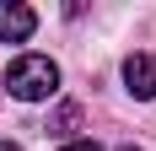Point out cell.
Instances as JSON below:
<instances>
[{"mask_svg": "<svg viewBox=\"0 0 156 151\" xmlns=\"http://www.w3.org/2000/svg\"><path fill=\"white\" fill-rule=\"evenodd\" d=\"M0 87L11 92L16 103H48V97H59V65L48 54H16L5 65V81Z\"/></svg>", "mask_w": 156, "mask_h": 151, "instance_id": "6da1fadb", "label": "cell"}, {"mask_svg": "<svg viewBox=\"0 0 156 151\" xmlns=\"http://www.w3.org/2000/svg\"><path fill=\"white\" fill-rule=\"evenodd\" d=\"M38 32V11L22 0H0V43H27Z\"/></svg>", "mask_w": 156, "mask_h": 151, "instance_id": "7a4b0ae2", "label": "cell"}, {"mask_svg": "<svg viewBox=\"0 0 156 151\" xmlns=\"http://www.w3.org/2000/svg\"><path fill=\"white\" fill-rule=\"evenodd\" d=\"M124 87L135 92L140 103L156 97V60H151V54H129V60H124Z\"/></svg>", "mask_w": 156, "mask_h": 151, "instance_id": "3957f363", "label": "cell"}, {"mask_svg": "<svg viewBox=\"0 0 156 151\" xmlns=\"http://www.w3.org/2000/svg\"><path fill=\"white\" fill-rule=\"evenodd\" d=\"M43 130H48V135H70V130H81V108H76V103H59L54 119H48Z\"/></svg>", "mask_w": 156, "mask_h": 151, "instance_id": "277c9868", "label": "cell"}, {"mask_svg": "<svg viewBox=\"0 0 156 151\" xmlns=\"http://www.w3.org/2000/svg\"><path fill=\"white\" fill-rule=\"evenodd\" d=\"M59 151H102V146H97V140H65Z\"/></svg>", "mask_w": 156, "mask_h": 151, "instance_id": "5b68a950", "label": "cell"}, {"mask_svg": "<svg viewBox=\"0 0 156 151\" xmlns=\"http://www.w3.org/2000/svg\"><path fill=\"white\" fill-rule=\"evenodd\" d=\"M0 151H22V146H16V140H0Z\"/></svg>", "mask_w": 156, "mask_h": 151, "instance_id": "8992f818", "label": "cell"}, {"mask_svg": "<svg viewBox=\"0 0 156 151\" xmlns=\"http://www.w3.org/2000/svg\"><path fill=\"white\" fill-rule=\"evenodd\" d=\"M119 151H140V146H119Z\"/></svg>", "mask_w": 156, "mask_h": 151, "instance_id": "52a82bcc", "label": "cell"}]
</instances>
